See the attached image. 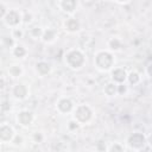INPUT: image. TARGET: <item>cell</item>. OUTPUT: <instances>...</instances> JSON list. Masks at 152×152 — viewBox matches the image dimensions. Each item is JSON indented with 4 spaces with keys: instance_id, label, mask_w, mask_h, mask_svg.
Instances as JSON below:
<instances>
[{
    "instance_id": "1",
    "label": "cell",
    "mask_w": 152,
    "mask_h": 152,
    "mask_svg": "<svg viewBox=\"0 0 152 152\" xmlns=\"http://www.w3.org/2000/svg\"><path fill=\"white\" fill-rule=\"evenodd\" d=\"M94 64L99 71L108 72L115 66V56L114 52L109 50H99L94 56Z\"/></svg>"
},
{
    "instance_id": "2",
    "label": "cell",
    "mask_w": 152,
    "mask_h": 152,
    "mask_svg": "<svg viewBox=\"0 0 152 152\" xmlns=\"http://www.w3.org/2000/svg\"><path fill=\"white\" fill-rule=\"evenodd\" d=\"M86 62L87 58L80 49H70L64 55V64L71 70H81Z\"/></svg>"
},
{
    "instance_id": "3",
    "label": "cell",
    "mask_w": 152,
    "mask_h": 152,
    "mask_svg": "<svg viewBox=\"0 0 152 152\" xmlns=\"http://www.w3.org/2000/svg\"><path fill=\"white\" fill-rule=\"evenodd\" d=\"M71 114H72V119L80 126L88 125L94 119V110H93V108L89 104H86V103L75 106V108H74Z\"/></svg>"
},
{
    "instance_id": "4",
    "label": "cell",
    "mask_w": 152,
    "mask_h": 152,
    "mask_svg": "<svg viewBox=\"0 0 152 152\" xmlns=\"http://www.w3.org/2000/svg\"><path fill=\"white\" fill-rule=\"evenodd\" d=\"M148 144L147 137L141 132H133L126 139V148L132 151H144Z\"/></svg>"
},
{
    "instance_id": "5",
    "label": "cell",
    "mask_w": 152,
    "mask_h": 152,
    "mask_svg": "<svg viewBox=\"0 0 152 152\" xmlns=\"http://www.w3.org/2000/svg\"><path fill=\"white\" fill-rule=\"evenodd\" d=\"M4 24L10 27V28H15V27H19L20 24L23 23V13L19 11V10H15V8H12V10H8L6 15L2 19Z\"/></svg>"
},
{
    "instance_id": "6",
    "label": "cell",
    "mask_w": 152,
    "mask_h": 152,
    "mask_svg": "<svg viewBox=\"0 0 152 152\" xmlns=\"http://www.w3.org/2000/svg\"><path fill=\"white\" fill-rule=\"evenodd\" d=\"M74 108H75V104L72 100L69 97H59L56 102V110L62 115L71 114Z\"/></svg>"
},
{
    "instance_id": "7",
    "label": "cell",
    "mask_w": 152,
    "mask_h": 152,
    "mask_svg": "<svg viewBox=\"0 0 152 152\" xmlns=\"http://www.w3.org/2000/svg\"><path fill=\"white\" fill-rule=\"evenodd\" d=\"M11 94H12L13 99H15L18 101H23L30 95V88L25 83H17L12 87Z\"/></svg>"
},
{
    "instance_id": "8",
    "label": "cell",
    "mask_w": 152,
    "mask_h": 152,
    "mask_svg": "<svg viewBox=\"0 0 152 152\" xmlns=\"http://www.w3.org/2000/svg\"><path fill=\"white\" fill-rule=\"evenodd\" d=\"M14 135H15V131L10 124L0 125V145L1 144H11Z\"/></svg>"
},
{
    "instance_id": "9",
    "label": "cell",
    "mask_w": 152,
    "mask_h": 152,
    "mask_svg": "<svg viewBox=\"0 0 152 152\" xmlns=\"http://www.w3.org/2000/svg\"><path fill=\"white\" fill-rule=\"evenodd\" d=\"M17 122L21 126V127H28L32 125V122L34 121V114L31 112V110H27V109H23V110H19L17 113Z\"/></svg>"
},
{
    "instance_id": "10",
    "label": "cell",
    "mask_w": 152,
    "mask_h": 152,
    "mask_svg": "<svg viewBox=\"0 0 152 152\" xmlns=\"http://www.w3.org/2000/svg\"><path fill=\"white\" fill-rule=\"evenodd\" d=\"M110 81H113L116 84L126 83L127 80V71L122 66H114L110 71Z\"/></svg>"
},
{
    "instance_id": "11",
    "label": "cell",
    "mask_w": 152,
    "mask_h": 152,
    "mask_svg": "<svg viewBox=\"0 0 152 152\" xmlns=\"http://www.w3.org/2000/svg\"><path fill=\"white\" fill-rule=\"evenodd\" d=\"M58 7L62 12L72 15L78 7V0H59L58 1Z\"/></svg>"
},
{
    "instance_id": "12",
    "label": "cell",
    "mask_w": 152,
    "mask_h": 152,
    "mask_svg": "<svg viewBox=\"0 0 152 152\" xmlns=\"http://www.w3.org/2000/svg\"><path fill=\"white\" fill-rule=\"evenodd\" d=\"M63 28L64 31H66L68 33H76L80 31L81 28V23L78 21V19H76L75 17H70L68 19L64 20L63 23Z\"/></svg>"
},
{
    "instance_id": "13",
    "label": "cell",
    "mask_w": 152,
    "mask_h": 152,
    "mask_svg": "<svg viewBox=\"0 0 152 152\" xmlns=\"http://www.w3.org/2000/svg\"><path fill=\"white\" fill-rule=\"evenodd\" d=\"M57 37H58V34H57L56 30H53V28H44L40 39L45 44H51V43H53L57 39Z\"/></svg>"
},
{
    "instance_id": "14",
    "label": "cell",
    "mask_w": 152,
    "mask_h": 152,
    "mask_svg": "<svg viewBox=\"0 0 152 152\" xmlns=\"http://www.w3.org/2000/svg\"><path fill=\"white\" fill-rule=\"evenodd\" d=\"M34 69H36V72L39 76H46V75H49L51 72V65L45 61L37 62L36 65H34Z\"/></svg>"
},
{
    "instance_id": "15",
    "label": "cell",
    "mask_w": 152,
    "mask_h": 152,
    "mask_svg": "<svg viewBox=\"0 0 152 152\" xmlns=\"http://www.w3.org/2000/svg\"><path fill=\"white\" fill-rule=\"evenodd\" d=\"M23 74H24V68H23L21 64L13 63V64L10 65V68H8V75L12 78H19V77H21Z\"/></svg>"
},
{
    "instance_id": "16",
    "label": "cell",
    "mask_w": 152,
    "mask_h": 152,
    "mask_svg": "<svg viewBox=\"0 0 152 152\" xmlns=\"http://www.w3.org/2000/svg\"><path fill=\"white\" fill-rule=\"evenodd\" d=\"M103 93H104V95L108 96V97H113V96L118 95V84L114 83L113 81L108 82V83L104 86V88H103Z\"/></svg>"
},
{
    "instance_id": "17",
    "label": "cell",
    "mask_w": 152,
    "mask_h": 152,
    "mask_svg": "<svg viewBox=\"0 0 152 152\" xmlns=\"http://www.w3.org/2000/svg\"><path fill=\"white\" fill-rule=\"evenodd\" d=\"M107 45H108V50L112 51V52L120 51V50L122 49V42H121L119 38H116V37L110 38V39L108 40Z\"/></svg>"
},
{
    "instance_id": "18",
    "label": "cell",
    "mask_w": 152,
    "mask_h": 152,
    "mask_svg": "<svg viewBox=\"0 0 152 152\" xmlns=\"http://www.w3.org/2000/svg\"><path fill=\"white\" fill-rule=\"evenodd\" d=\"M12 55H13L15 58H24V57L27 55V50L25 49L24 45L15 44V45L12 48Z\"/></svg>"
},
{
    "instance_id": "19",
    "label": "cell",
    "mask_w": 152,
    "mask_h": 152,
    "mask_svg": "<svg viewBox=\"0 0 152 152\" xmlns=\"http://www.w3.org/2000/svg\"><path fill=\"white\" fill-rule=\"evenodd\" d=\"M140 81H141V76H140V74H139L138 71L132 70V71L127 72V80H126V82H128L129 84L135 86V84H138Z\"/></svg>"
},
{
    "instance_id": "20",
    "label": "cell",
    "mask_w": 152,
    "mask_h": 152,
    "mask_svg": "<svg viewBox=\"0 0 152 152\" xmlns=\"http://www.w3.org/2000/svg\"><path fill=\"white\" fill-rule=\"evenodd\" d=\"M107 151L109 152H122V151H126V146L122 145L121 142H110L107 147H106Z\"/></svg>"
},
{
    "instance_id": "21",
    "label": "cell",
    "mask_w": 152,
    "mask_h": 152,
    "mask_svg": "<svg viewBox=\"0 0 152 152\" xmlns=\"http://www.w3.org/2000/svg\"><path fill=\"white\" fill-rule=\"evenodd\" d=\"M43 30L40 26H34L30 30V36L33 38V39H40L42 38V34H43Z\"/></svg>"
},
{
    "instance_id": "22",
    "label": "cell",
    "mask_w": 152,
    "mask_h": 152,
    "mask_svg": "<svg viewBox=\"0 0 152 152\" xmlns=\"http://www.w3.org/2000/svg\"><path fill=\"white\" fill-rule=\"evenodd\" d=\"M1 42H2V44H4V46H5V48L11 49V50H12V48L17 44V43H15V40L12 38V36H5V37H2Z\"/></svg>"
},
{
    "instance_id": "23",
    "label": "cell",
    "mask_w": 152,
    "mask_h": 152,
    "mask_svg": "<svg viewBox=\"0 0 152 152\" xmlns=\"http://www.w3.org/2000/svg\"><path fill=\"white\" fill-rule=\"evenodd\" d=\"M11 36H12V38H13L14 40L20 39V38H23V36H24V31H23L20 27L11 28Z\"/></svg>"
},
{
    "instance_id": "24",
    "label": "cell",
    "mask_w": 152,
    "mask_h": 152,
    "mask_svg": "<svg viewBox=\"0 0 152 152\" xmlns=\"http://www.w3.org/2000/svg\"><path fill=\"white\" fill-rule=\"evenodd\" d=\"M23 142H24V138L21 135H19V134L15 133V135L13 137V139L11 141V145H13V146H20V145H23Z\"/></svg>"
},
{
    "instance_id": "25",
    "label": "cell",
    "mask_w": 152,
    "mask_h": 152,
    "mask_svg": "<svg viewBox=\"0 0 152 152\" xmlns=\"http://www.w3.org/2000/svg\"><path fill=\"white\" fill-rule=\"evenodd\" d=\"M33 139H34L36 142H42V141L44 140V135H43L40 132H34V134H33Z\"/></svg>"
},
{
    "instance_id": "26",
    "label": "cell",
    "mask_w": 152,
    "mask_h": 152,
    "mask_svg": "<svg viewBox=\"0 0 152 152\" xmlns=\"http://www.w3.org/2000/svg\"><path fill=\"white\" fill-rule=\"evenodd\" d=\"M7 11H8V8H7L4 4H0V20L4 19V17H5L6 13H7Z\"/></svg>"
},
{
    "instance_id": "27",
    "label": "cell",
    "mask_w": 152,
    "mask_h": 152,
    "mask_svg": "<svg viewBox=\"0 0 152 152\" xmlns=\"http://www.w3.org/2000/svg\"><path fill=\"white\" fill-rule=\"evenodd\" d=\"M5 88H6V80L5 77L0 76V91H2Z\"/></svg>"
},
{
    "instance_id": "28",
    "label": "cell",
    "mask_w": 152,
    "mask_h": 152,
    "mask_svg": "<svg viewBox=\"0 0 152 152\" xmlns=\"http://www.w3.org/2000/svg\"><path fill=\"white\" fill-rule=\"evenodd\" d=\"M113 1L116 2V4H120V5H126V4L131 2L132 0H113Z\"/></svg>"
}]
</instances>
